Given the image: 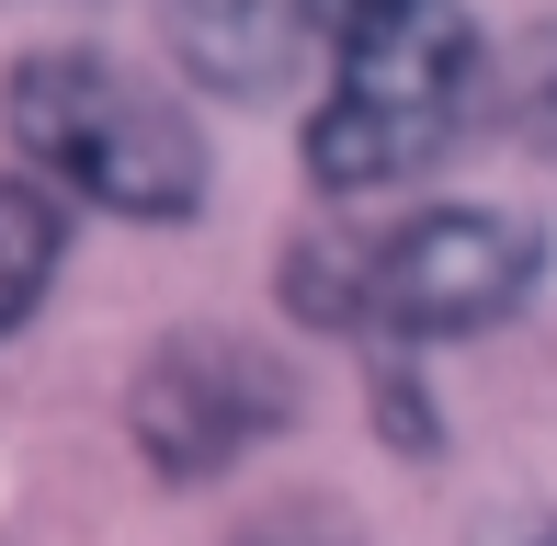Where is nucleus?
<instances>
[{
    "mask_svg": "<svg viewBox=\"0 0 557 546\" xmlns=\"http://www.w3.org/2000/svg\"><path fill=\"white\" fill-rule=\"evenodd\" d=\"M12 148L46 194H81L103 216H194L206 206V137L183 126L171 91H148L114 58H23L12 69Z\"/></svg>",
    "mask_w": 557,
    "mask_h": 546,
    "instance_id": "1",
    "label": "nucleus"
},
{
    "mask_svg": "<svg viewBox=\"0 0 557 546\" xmlns=\"http://www.w3.org/2000/svg\"><path fill=\"white\" fill-rule=\"evenodd\" d=\"M546 239L523 216H490V206H444V216H410L387 228L375 251H296L285 262V296L331 331H387V342H455V331H490V319L523 308Z\"/></svg>",
    "mask_w": 557,
    "mask_h": 546,
    "instance_id": "2",
    "label": "nucleus"
},
{
    "mask_svg": "<svg viewBox=\"0 0 557 546\" xmlns=\"http://www.w3.org/2000/svg\"><path fill=\"white\" fill-rule=\"evenodd\" d=\"M331 103L308 126V171L331 194H387L410 171H433L455 126L478 114V35L455 0H398L387 23H364L331 46Z\"/></svg>",
    "mask_w": 557,
    "mask_h": 546,
    "instance_id": "3",
    "label": "nucleus"
},
{
    "mask_svg": "<svg viewBox=\"0 0 557 546\" xmlns=\"http://www.w3.org/2000/svg\"><path fill=\"white\" fill-rule=\"evenodd\" d=\"M296 421V376L262 353V342H227V331H183L148 353L137 376V444L148 467H171V479H216V467H239L250 444H273Z\"/></svg>",
    "mask_w": 557,
    "mask_h": 546,
    "instance_id": "4",
    "label": "nucleus"
},
{
    "mask_svg": "<svg viewBox=\"0 0 557 546\" xmlns=\"http://www.w3.org/2000/svg\"><path fill=\"white\" fill-rule=\"evenodd\" d=\"M308 35H319L308 0H171V46L216 91H273Z\"/></svg>",
    "mask_w": 557,
    "mask_h": 546,
    "instance_id": "5",
    "label": "nucleus"
},
{
    "mask_svg": "<svg viewBox=\"0 0 557 546\" xmlns=\"http://www.w3.org/2000/svg\"><path fill=\"white\" fill-rule=\"evenodd\" d=\"M58 239H69L58 194H46V183H0V331L58 285Z\"/></svg>",
    "mask_w": 557,
    "mask_h": 546,
    "instance_id": "6",
    "label": "nucleus"
},
{
    "mask_svg": "<svg viewBox=\"0 0 557 546\" xmlns=\"http://www.w3.org/2000/svg\"><path fill=\"white\" fill-rule=\"evenodd\" d=\"M387 12H398V0H308V23H319L331 46H352L364 23H387Z\"/></svg>",
    "mask_w": 557,
    "mask_h": 546,
    "instance_id": "7",
    "label": "nucleus"
},
{
    "mask_svg": "<svg viewBox=\"0 0 557 546\" xmlns=\"http://www.w3.org/2000/svg\"><path fill=\"white\" fill-rule=\"evenodd\" d=\"M239 546H342L319 512H285V524H262V535H239Z\"/></svg>",
    "mask_w": 557,
    "mask_h": 546,
    "instance_id": "8",
    "label": "nucleus"
},
{
    "mask_svg": "<svg viewBox=\"0 0 557 546\" xmlns=\"http://www.w3.org/2000/svg\"><path fill=\"white\" fill-rule=\"evenodd\" d=\"M523 114H535V137H557V58L535 69V80H523Z\"/></svg>",
    "mask_w": 557,
    "mask_h": 546,
    "instance_id": "9",
    "label": "nucleus"
}]
</instances>
